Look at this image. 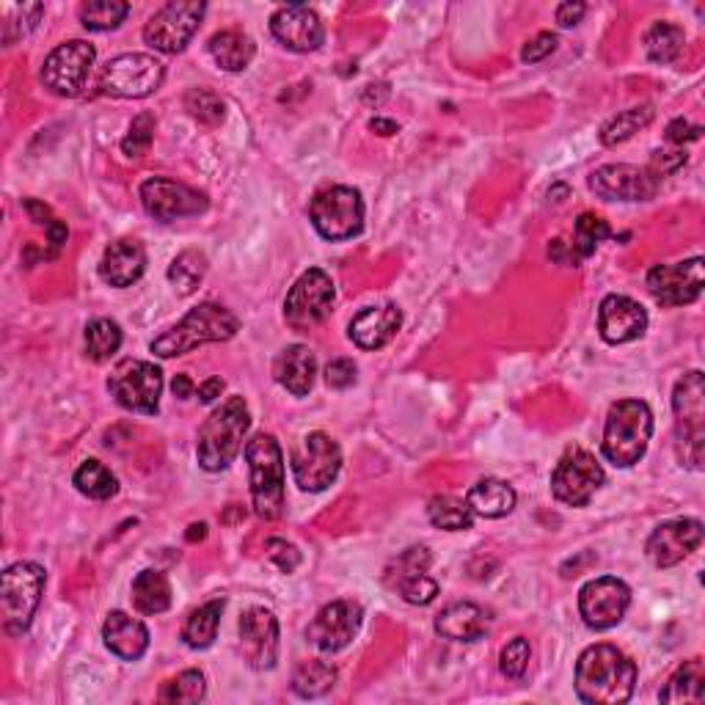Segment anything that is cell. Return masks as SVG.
<instances>
[{"label": "cell", "instance_id": "6da1fadb", "mask_svg": "<svg viewBox=\"0 0 705 705\" xmlns=\"http://www.w3.org/2000/svg\"><path fill=\"white\" fill-rule=\"evenodd\" d=\"M637 686V664L615 645H593L576 662V695L587 705H623Z\"/></svg>", "mask_w": 705, "mask_h": 705}, {"label": "cell", "instance_id": "7a4b0ae2", "mask_svg": "<svg viewBox=\"0 0 705 705\" xmlns=\"http://www.w3.org/2000/svg\"><path fill=\"white\" fill-rule=\"evenodd\" d=\"M248 427H251V411L242 397H229L221 408L207 416L196 438V458L201 469L210 474L229 469L242 453Z\"/></svg>", "mask_w": 705, "mask_h": 705}, {"label": "cell", "instance_id": "3957f363", "mask_svg": "<svg viewBox=\"0 0 705 705\" xmlns=\"http://www.w3.org/2000/svg\"><path fill=\"white\" fill-rule=\"evenodd\" d=\"M653 436V414L645 400L612 403L604 425V458L617 469H632L645 458Z\"/></svg>", "mask_w": 705, "mask_h": 705}, {"label": "cell", "instance_id": "277c9868", "mask_svg": "<svg viewBox=\"0 0 705 705\" xmlns=\"http://www.w3.org/2000/svg\"><path fill=\"white\" fill-rule=\"evenodd\" d=\"M237 331H240V320H237L232 311L227 306L207 300V304H199L196 309H190L182 317V322H177L171 331L155 339L149 348L160 358H175L201 348L207 342H229Z\"/></svg>", "mask_w": 705, "mask_h": 705}, {"label": "cell", "instance_id": "5b68a950", "mask_svg": "<svg viewBox=\"0 0 705 705\" xmlns=\"http://www.w3.org/2000/svg\"><path fill=\"white\" fill-rule=\"evenodd\" d=\"M673 411L681 466L701 471L705 460V375L701 369H692L675 384Z\"/></svg>", "mask_w": 705, "mask_h": 705}, {"label": "cell", "instance_id": "8992f818", "mask_svg": "<svg viewBox=\"0 0 705 705\" xmlns=\"http://www.w3.org/2000/svg\"><path fill=\"white\" fill-rule=\"evenodd\" d=\"M248 471H251L254 513L262 522H276L285 513V455L270 433H257L246 444Z\"/></svg>", "mask_w": 705, "mask_h": 705}, {"label": "cell", "instance_id": "52a82bcc", "mask_svg": "<svg viewBox=\"0 0 705 705\" xmlns=\"http://www.w3.org/2000/svg\"><path fill=\"white\" fill-rule=\"evenodd\" d=\"M44 568L37 563H14L3 570L0 579V615L3 628L11 637L28 632L44 593Z\"/></svg>", "mask_w": 705, "mask_h": 705}, {"label": "cell", "instance_id": "ba28073f", "mask_svg": "<svg viewBox=\"0 0 705 705\" xmlns=\"http://www.w3.org/2000/svg\"><path fill=\"white\" fill-rule=\"evenodd\" d=\"M311 227L322 240L342 242L361 235L364 229V199L356 188L334 185L315 193L309 205Z\"/></svg>", "mask_w": 705, "mask_h": 705}, {"label": "cell", "instance_id": "9c48e42d", "mask_svg": "<svg viewBox=\"0 0 705 705\" xmlns=\"http://www.w3.org/2000/svg\"><path fill=\"white\" fill-rule=\"evenodd\" d=\"M166 67L155 56L125 53L111 59L100 72V91L119 100H143L163 83Z\"/></svg>", "mask_w": 705, "mask_h": 705}, {"label": "cell", "instance_id": "30bf717a", "mask_svg": "<svg viewBox=\"0 0 705 705\" xmlns=\"http://www.w3.org/2000/svg\"><path fill=\"white\" fill-rule=\"evenodd\" d=\"M108 391L121 408L132 414H158L163 395V373L155 364L125 358L108 378Z\"/></svg>", "mask_w": 705, "mask_h": 705}, {"label": "cell", "instance_id": "8fae6325", "mask_svg": "<svg viewBox=\"0 0 705 705\" xmlns=\"http://www.w3.org/2000/svg\"><path fill=\"white\" fill-rule=\"evenodd\" d=\"M337 300V287L331 276L320 268H311L300 276L287 292L285 300V320L292 331H311L320 322H326L334 311Z\"/></svg>", "mask_w": 705, "mask_h": 705}, {"label": "cell", "instance_id": "7c38bea8", "mask_svg": "<svg viewBox=\"0 0 705 705\" xmlns=\"http://www.w3.org/2000/svg\"><path fill=\"white\" fill-rule=\"evenodd\" d=\"M342 469V449L328 433H309L292 449V477L295 485L306 494H320Z\"/></svg>", "mask_w": 705, "mask_h": 705}, {"label": "cell", "instance_id": "4fadbf2b", "mask_svg": "<svg viewBox=\"0 0 705 705\" xmlns=\"http://www.w3.org/2000/svg\"><path fill=\"white\" fill-rule=\"evenodd\" d=\"M205 11L207 6L201 0H171L149 17V22L143 26V42L158 53H182L199 31Z\"/></svg>", "mask_w": 705, "mask_h": 705}, {"label": "cell", "instance_id": "5bb4252c", "mask_svg": "<svg viewBox=\"0 0 705 705\" xmlns=\"http://www.w3.org/2000/svg\"><path fill=\"white\" fill-rule=\"evenodd\" d=\"M604 479L606 474L595 460V455H589L582 447H570L552 474V494L563 505L585 507L595 496V490L604 485Z\"/></svg>", "mask_w": 705, "mask_h": 705}, {"label": "cell", "instance_id": "9a60e30c", "mask_svg": "<svg viewBox=\"0 0 705 705\" xmlns=\"http://www.w3.org/2000/svg\"><path fill=\"white\" fill-rule=\"evenodd\" d=\"M95 59V48L83 42V39L59 44L42 63L44 89L56 97H78L86 89Z\"/></svg>", "mask_w": 705, "mask_h": 705}, {"label": "cell", "instance_id": "2e32d148", "mask_svg": "<svg viewBox=\"0 0 705 705\" xmlns=\"http://www.w3.org/2000/svg\"><path fill=\"white\" fill-rule=\"evenodd\" d=\"M632 606V589L617 576H598L579 589V615L593 632H609L620 626Z\"/></svg>", "mask_w": 705, "mask_h": 705}, {"label": "cell", "instance_id": "e0dca14e", "mask_svg": "<svg viewBox=\"0 0 705 705\" xmlns=\"http://www.w3.org/2000/svg\"><path fill=\"white\" fill-rule=\"evenodd\" d=\"M705 285V262L703 257H692L686 262L675 265H656L647 274V290L653 300L662 304L664 309H675V306L695 304L703 295Z\"/></svg>", "mask_w": 705, "mask_h": 705}, {"label": "cell", "instance_id": "ac0fdd59", "mask_svg": "<svg viewBox=\"0 0 705 705\" xmlns=\"http://www.w3.org/2000/svg\"><path fill=\"white\" fill-rule=\"evenodd\" d=\"M141 205L155 221L171 224L177 218L201 216L210 207L205 193L166 177H152L141 185Z\"/></svg>", "mask_w": 705, "mask_h": 705}, {"label": "cell", "instance_id": "d6986e66", "mask_svg": "<svg viewBox=\"0 0 705 705\" xmlns=\"http://www.w3.org/2000/svg\"><path fill=\"white\" fill-rule=\"evenodd\" d=\"M662 188V177L628 163L600 166L589 175V190L604 201H651Z\"/></svg>", "mask_w": 705, "mask_h": 705}, {"label": "cell", "instance_id": "ffe728a7", "mask_svg": "<svg viewBox=\"0 0 705 705\" xmlns=\"http://www.w3.org/2000/svg\"><path fill=\"white\" fill-rule=\"evenodd\" d=\"M364 609L356 600H331L315 615L306 628V639L322 653L345 651L361 628Z\"/></svg>", "mask_w": 705, "mask_h": 705}, {"label": "cell", "instance_id": "44dd1931", "mask_svg": "<svg viewBox=\"0 0 705 705\" xmlns=\"http://www.w3.org/2000/svg\"><path fill=\"white\" fill-rule=\"evenodd\" d=\"M703 543V524L697 518H675L658 524L645 543V554L656 568H673L695 554Z\"/></svg>", "mask_w": 705, "mask_h": 705}, {"label": "cell", "instance_id": "7402d4cb", "mask_svg": "<svg viewBox=\"0 0 705 705\" xmlns=\"http://www.w3.org/2000/svg\"><path fill=\"white\" fill-rule=\"evenodd\" d=\"M240 651L248 667L274 669L279 662V620L270 609L254 606L240 617Z\"/></svg>", "mask_w": 705, "mask_h": 705}, {"label": "cell", "instance_id": "603a6c76", "mask_svg": "<svg viewBox=\"0 0 705 705\" xmlns=\"http://www.w3.org/2000/svg\"><path fill=\"white\" fill-rule=\"evenodd\" d=\"M270 33L292 53H315L326 42L320 14L304 3L281 6L270 17Z\"/></svg>", "mask_w": 705, "mask_h": 705}, {"label": "cell", "instance_id": "cb8c5ba5", "mask_svg": "<svg viewBox=\"0 0 705 705\" xmlns=\"http://www.w3.org/2000/svg\"><path fill=\"white\" fill-rule=\"evenodd\" d=\"M598 331L609 345L634 342L647 331L645 306L626 295H606L598 309Z\"/></svg>", "mask_w": 705, "mask_h": 705}, {"label": "cell", "instance_id": "d4e9b609", "mask_svg": "<svg viewBox=\"0 0 705 705\" xmlns=\"http://www.w3.org/2000/svg\"><path fill=\"white\" fill-rule=\"evenodd\" d=\"M403 326V311L397 304H380V306H367L364 311H358L348 326V337L352 345H358L361 350H380L397 337Z\"/></svg>", "mask_w": 705, "mask_h": 705}, {"label": "cell", "instance_id": "484cf974", "mask_svg": "<svg viewBox=\"0 0 705 705\" xmlns=\"http://www.w3.org/2000/svg\"><path fill=\"white\" fill-rule=\"evenodd\" d=\"M143 270H147V248L141 240H132V237H121V240L111 242L100 259V279L117 287V290L136 285Z\"/></svg>", "mask_w": 705, "mask_h": 705}, {"label": "cell", "instance_id": "4316f807", "mask_svg": "<svg viewBox=\"0 0 705 705\" xmlns=\"http://www.w3.org/2000/svg\"><path fill=\"white\" fill-rule=\"evenodd\" d=\"M102 639L121 662H138L149 647V628L127 612H111L102 623Z\"/></svg>", "mask_w": 705, "mask_h": 705}, {"label": "cell", "instance_id": "83f0119b", "mask_svg": "<svg viewBox=\"0 0 705 705\" xmlns=\"http://www.w3.org/2000/svg\"><path fill=\"white\" fill-rule=\"evenodd\" d=\"M317 358L306 345H290L276 356L274 378L285 386L292 397H306L315 386Z\"/></svg>", "mask_w": 705, "mask_h": 705}, {"label": "cell", "instance_id": "f1b7e54d", "mask_svg": "<svg viewBox=\"0 0 705 705\" xmlns=\"http://www.w3.org/2000/svg\"><path fill=\"white\" fill-rule=\"evenodd\" d=\"M485 632H488V612L483 606L471 604V600H460V604L447 606L436 617V634L449 639V643H474Z\"/></svg>", "mask_w": 705, "mask_h": 705}, {"label": "cell", "instance_id": "f546056e", "mask_svg": "<svg viewBox=\"0 0 705 705\" xmlns=\"http://www.w3.org/2000/svg\"><path fill=\"white\" fill-rule=\"evenodd\" d=\"M466 502H469L474 516L505 518V516H510L513 510H516L518 496H516V490H513V485L505 483V479L485 477V479H479L477 485H471Z\"/></svg>", "mask_w": 705, "mask_h": 705}, {"label": "cell", "instance_id": "4dcf8cb0", "mask_svg": "<svg viewBox=\"0 0 705 705\" xmlns=\"http://www.w3.org/2000/svg\"><path fill=\"white\" fill-rule=\"evenodd\" d=\"M658 701L667 705H684V703H703L705 701V667L701 658L684 662L667 681Z\"/></svg>", "mask_w": 705, "mask_h": 705}, {"label": "cell", "instance_id": "1f68e13d", "mask_svg": "<svg viewBox=\"0 0 705 705\" xmlns=\"http://www.w3.org/2000/svg\"><path fill=\"white\" fill-rule=\"evenodd\" d=\"M227 600L212 598L207 604H201L199 609H193L188 615L182 626V643L193 651H207L218 637V626H221V615Z\"/></svg>", "mask_w": 705, "mask_h": 705}, {"label": "cell", "instance_id": "d6a6232c", "mask_svg": "<svg viewBox=\"0 0 705 705\" xmlns=\"http://www.w3.org/2000/svg\"><path fill=\"white\" fill-rule=\"evenodd\" d=\"M210 56L224 72H242L257 56V44L242 31H218L210 39Z\"/></svg>", "mask_w": 705, "mask_h": 705}, {"label": "cell", "instance_id": "836d02e7", "mask_svg": "<svg viewBox=\"0 0 705 705\" xmlns=\"http://www.w3.org/2000/svg\"><path fill=\"white\" fill-rule=\"evenodd\" d=\"M132 606L141 615H163L171 606V582L163 570H141L132 579Z\"/></svg>", "mask_w": 705, "mask_h": 705}, {"label": "cell", "instance_id": "e575fe53", "mask_svg": "<svg viewBox=\"0 0 705 705\" xmlns=\"http://www.w3.org/2000/svg\"><path fill=\"white\" fill-rule=\"evenodd\" d=\"M337 686V667L322 658H309L292 673V692L304 701H317Z\"/></svg>", "mask_w": 705, "mask_h": 705}, {"label": "cell", "instance_id": "d590c367", "mask_svg": "<svg viewBox=\"0 0 705 705\" xmlns=\"http://www.w3.org/2000/svg\"><path fill=\"white\" fill-rule=\"evenodd\" d=\"M427 518H430L433 527L447 529V532H466L471 529L474 524V513L469 507V502L458 499V496H433L427 502Z\"/></svg>", "mask_w": 705, "mask_h": 705}, {"label": "cell", "instance_id": "8d00e7d4", "mask_svg": "<svg viewBox=\"0 0 705 705\" xmlns=\"http://www.w3.org/2000/svg\"><path fill=\"white\" fill-rule=\"evenodd\" d=\"M656 111L653 106H637V108H628V111H620L617 117H612L600 127V143L604 147H617V143H626L628 138L637 136L639 130H645L651 125Z\"/></svg>", "mask_w": 705, "mask_h": 705}, {"label": "cell", "instance_id": "74e56055", "mask_svg": "<svg viewBox=\"0 0 705 705\" xmlns=\"http://www.w3.org/2000/svg\"><path fill=\"white\" fill-rule=\"evenodd\" d=\"M684 50V31L673 22H653L645 33V53L653 63H673Z\"/></svg>", "mask_w": 705, "mask_h": 705}, {"label": "cell", "instance_id": "f35d334b", "mask_svg": "<svg viewBox=\"0 0 705 705\" xmlns=\"http://www.w3.org/2000/svg\"><path fill=\"white\" fill-rule=\"evenodd\" d=\"M72 483L80 494L97 502L111 499V496H117L119 490L117 474L108 469V466H102L100 460H86V464H80V469L75 471Z\"/></svg>", "mask_w": 705, "mask_h": 705}, {"label": "cell", "instance_id": "ab89813d", "mask_svg": "<svg viewBox=\"0 0 705 705\" xmlns=\"http://www.w3.org/2000/svg\"><path fill=\"white\" fill-rule=\"evenodd\" d=\"M3 14V22H0V33H3V44L11 48L14 42H20L22 37L33 31L39 26L44 14L42 3H14V6H3L0 9Z\"/></svg>", "mask_w": 705, "mask_h": 705}, {"label": "cell", "instance_id": "60d3db41", "mask_svg": "<svg viewBox=\"0 0 705 705\" xmlns=\"http://www.w3.org/2000/svg\"><path fill=\"white\" fill-rule=\"evenodd\" d=\"M121 348V328L111 317H100V320H91L86 326V356L91 361L102 364L108 358H113Z\"/></svg>", "mask_w": 705, "mask_h": 705}, {"label": "cell", "instance_id": "b9f144b4", "mask_svg": "<svg viewBox=\"0 0 705 705\" xmlns=\"http://www.w3.org/2000/svg\"><path fill=\"white\" fill-rule=\"evenodd\" d=\"M130 14V3L121 0H91L80 6V22L86 31H113Z\"/></svg>", "mask_w": 705, "mask_h": 705}, {"label": "cell", "instance_id": "7bdbcfd3", "mask_svg": "<svg viewBox=\"0 0 705 705\" xmlns=\"http://www.w3.org/2000/svg\"><path fill=\"white\" fill-rule=\"evenodd\" d=\"M205 276H207V257L201 251H193V248L179 254L169 268V281L175 285V290L179 295L196 292V287L205 281Z\"/></svg>", "mask_w": 705, "mask_h": 705}, {"label": "cell", "instance_id": "ee69618b", "mask_svg": "<svg viewBox=\"0 0 705 705\" xmlns=\"http://www.w3.org/2000/svg\"><path fill=\"white\" fill-rule=\"evenodd\" d=\"M207 695V681L201 669H185L177 678L166 681L160 703H201Z\"/></svg>", "mask_w": 705, "mask_h": 705}, {"label": "cell", "instance_id": "f6af8a7d", "mask_svg": "<svg viewBox=\"0 0 705 705\" xmlns=\"http://www.w3.org/2000/svg\"><path fill=\"white\" fill-rule=\"evenodd\" d=\"M185 111L207 127H218L227 119V102L210 89H190L185 95Z\"/></svg>", "mask_w": 705, "mask_h": 705}, {"label": "cell", "instance_id": "bcb514c9", "mask_svg": "<svg viewBox=\"0 0 705 705\" xmlns=\"http://www.w3.org/2000/svg\"><path fill=\"white\" fill-rule=\"evenodd\" d=\"M433 565V554L427 546H411L406 548V552L400 554V557L391 563V568L386 570V585L395 587L400 585V582L406 579H414V576H421L427 574Z\"/></svg>", "mask_w": 705, "mask_h": 705}, {"label": "cell", "instance_id": "7dc6e473", "mask_svg": "<svg viewBox=\"0 0 705 705\" xmlns=\"http://www.w3.org/2000/svg\"><path fill=\"white\" fill-rule=\"evenodd\" d=\"M606 237H612L609 224L604 218L593 216V212H582L579 221H576V237H574V246L579 251L582 259H589L598 248V242H604Z\"/></svg>", "mask_w": 705, "mask_h": 705}, {"label": "cell", "instance_id": "c3c4849f", "mask_svg": "<svg viewBox=\"0 0 705 705\" xmlns=\"http://www.w3.org/2000/svg\"><path fill=\"white\" fill-rule=\"evenodd\" d=\"M155 125H158V121H155L152 113H138V117L130 121V130H127L125 141H121V152H125L127 158H143V155L152 149Z\"/></svg>", "mask_w": 705, "mask_h": 705}, {"label": "cell", "instance_id": "681fc988", "mask_svg": "<svg viewBox=\"0 0 705 705\" xmlns=\"http://www.w3.org/2000/svg\"><path fill=\"white\" fill-rule=\"evenodd\" d=\"M529 658H532L529 639H524V637L510 639V643L502 647V656H499L502 675H505V678H510V681L524 678V673L529 669Z\"/></svg>", "mask_w": 705, "mask_h": 705}, {"label": "cell", "instance_id": "f907efd6", "mask_svg": "<svg viewBox=\"0 0 705 705\" xmlns=\"http://www.w3.org/2000/svg\"><path fill=\"white\" fill-rule=\"evenodd\" d=\"M391 589H397V593L403 595V600H408V604L427 606V604H433V600H436L438 582L430 579L427 574H421V576H414V579L400 582V585H395Z\"/></svg>", "mask_w": 705, "mask_h": 705}, {"label": "cell", "instance_id": "816d5d0a", "mask_svg": "<svg viewBox=\"0 0 705 705\" xmlns=\"http://www.w3.org/2000/svg\"><path fill=\"white\" fill-rule=\"evenodd\" d=\"M268 557L274 559L276 568L281 570V574H292L295 568L300 565V552L292 546V543L281 540V537H270L268 540Z\"/></svg>", "mask_w": 705, "mask_h": 705}, {"label": "cell", "instance_id": "f5cc1de1", "mask_svg": "<svg viewBox=\"0 0 705 705\" xmlns=\"http://www.w3.org/2000/svg\"><path fill=\"white\" fill-rule=\"evenodd\" d=\"M356 364L350 361V358H334L331 364L326 367V384L331 386V389H350L352 384H356Z\"/></svg>", "mask_w": 705, "mask_h": 705}, {"label": "cell", "instance_id": "db71d44e", "mask_svg": "<svg viewBox=\"0 0 705 705\" xmlns=\"http://www.w3.org/2000/svg\"><path fill=\"white\" fill-rule=\"evenodd\" d=\"M554 50H557V37H554V33H548V31H543V33H537V37L532 39V42L524 44L522 61L524 63H537V61L548 59V56H552Z\"/></svg>", "mask_w": 705, "mask_h": 705}, {"label": "cell", "instance_id": "11a10c76", "mask_svg": "<svg viewBox=\"0 0 705 705\" xmlns=\"http://www.w3.org/2000/svg\"><path fill=\"white\" fill-rule=\"evenodd\" d=\"M701 136H703V127L689 125L686 119H675L667 125V136L664 138H667V143H675L678 149H684V143L697 141Z\"/></svg>", "mask_w": 705, "mask_h": 705}, {"label": "cell", "instance_id": "9f6ffc18", "mask_svg": "<svg viewBox=\"0 0 705 705\" xmlns=\"http://www.w3.org/2000/svg\"><path fill=\"white\" fill-rule=\"evenodd\" d=\"M548 257H552V262L568 265V268H579V265L585 262V259L579 257V251H576L574 242L565 240V237L552 240V246H548Z\"/></svg>", "mask_w": 705, "mask_h": 705}, {"label": "cell", "instance_id": "6f0895ef", "mask_svg": "<svg viewBox=\"0 0 705 705\" xmlns=\"http://www.w3.org/2000/svg\"><path fill=\"white\" fill-rule=\"evenodd\" d=\"M681 166H686V152H684V149H675V152H656V155H653L651 171H653V175L664 177V175H673V171H678Z\"/></svg>", "mask_w": 705, "mask_h": 705}, {"label": "cell", "instance_id": "680465c9", "mask_svg": "<svg viewBox=\"0 0 705 705\" xmlns=\"http://www.w3.org/2000/svg\"><path fill=\"white\" fill-rule=\"evenodd\" d=\"M587 6L585 3H559L557 6V26L559 28H574L585 20Z\"/></svg>", "mask_w": 705, "mask_h": 705}, {"label": "cell", "instance_id": "91938a15", "mask_svg": "<svg viewBox=\"0 0 705 705\" xmlns=\"http://www.w3.org/2000/svg\"><path fill=\"white\" fill-rule=\"evenodd\" d=\"M22 207H26V212H28V216H31V221H33V224H39V227L48 229L50 224L56 221V216H53V212H50V207L44 205V201L26 199V201H22Z\"/></svg>", "mask_w": 705, "mask_h": 705}, {"label": "cell", "instance_id": "94428289", "mask_svg": "<svg viewBox=\"0 0 705 705\" xmlns=\"http://www.w3.org/2000/svg\"><path fill=\"white\" fill-rule=\"evenodd\" d=\"M224 389H227V384H224L221 378H207L205 384L199 386V400H201V403L218 400V397L224 395Z\"/></svg>", "mask_w": 705, "mask_h": 705}, {"label": "cell", "instance_id": "6125c7cd", "mask_svg": "<svg viewBox=\"0 0 705 705\" xmlns=\"http://www.w3.org/2000/svg\"><path fill=\"white\" fill-rule=\"evenodd\" d=\"M171 391H175V397H179V400H188V397H193V380L188 375H177L175 384H171Z\"/></svg>", "mask_w": 705, "mask_h": 705}, {"label": "cell", "instance_id": "be15d7a7", "mask_svg": "<svg viewBox=\"0 0 705 705\" xmlns=\"http://www.w3.org/2000/svg\"><path fill=\"white\" fill-rule=\"evenodd\" d=\"M369 130H375L378 136H395V132L400 130V127H397L395 121H389V119H373V121H369Z\"/></svg>", "mask_w": 705, "mask_h": 705}, {"label": "cell", "instance_id": "e7e4bbea", "mask_svg": "<svg viewBox=\"0 0 705 705\" xmlns=\"http://www.w3.org/2000/svg\"><path fill=\"white\" fill-rule=\"evenodd\" d=\"M207 537V524H193L188 532V540L196 543V540H205Z\"/></svg>", "mask_w": 705, "mask_h": 705}]
</instances>
